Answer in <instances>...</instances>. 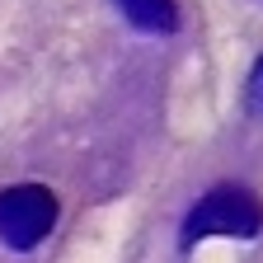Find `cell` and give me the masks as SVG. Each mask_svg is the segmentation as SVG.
Masks as SVG:
<instances>
[{"instance_id":"6da1fadb","label":"cell","mask_w":263,"mask_h":263,"mask_svg":"<svg viewBox=\"0 0 263 263\" xmlns=\"http://www.w3.org/2000/svg\"><path fill=\"white\" fill-rule=\"evenodd\" d=\"M263 226V207L258 197L245 193V188H216L197 202L183 221V245H197L207 235H230V240H249L258 235Z\"/></svg>"},{"instance_id":"7a4b0ae2","label":"cell","mask_w":263,"mask_h":263,"mask_svg":"<svg viewBox=\"0 0 263 263\" xmlns=\"http://www.w3.org/2000/svg\"><path fill=\"white\" fill-rule=\"evenodd\" d=\"M57 226V197L43 183H14L0 193V245L33 249Z\"/></svg>"},{"instance_id":"3957f363","label":"cell","mask_w":263,"mask_h":263,"mask_svg":"<svg viewBox=\"0 0 263 263\" xmlns=\"http://www.w3.org/2000/svg\"><path fill=\"white\" fill-rule=\"evenodd\" d=\"M113 5L127 14V24H137V28H146V33H174V28H179L174 0H113Z\"/></svg>"},{"instance_id":"277c9868","label":"cell","mask_w":263,"mask_h":263,"mask_svg":"<svg viewBox=\"0 0 263 263\" xmlns=\"http://www.w3.org/2000/svg\"><path fill=\"white\" fill-rule=\"evenodd\" d=\"M249 89H254V99L263 104V57H258V66H254V80H249Z\"/></svg>"}]
</instances>
